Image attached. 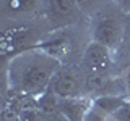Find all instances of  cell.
<instances>
[{"mask_svg":"<svg viewBox=\"0 0 130 121\" xmlns=\"http://www.w3.org/2000/svg\"><path fill=\"white\" fill-rule=\"evenodd\" d=\"M91 105L93 100L88 97L60 99V113L67 121H83Z\"/></svg>","mask_w":130,"mask_h":121,"instance_id":"8992f818","label":"cell"},{"mask_svg":"<svg viewBox=\"0 0 130 121\" xmlns=\"http://www.w3.org/2000/svg\"><path fill=\"white\" fill-rule=\"evenodd\" d=\"M85 73L81 68H73L70 65H62L51 81L49 90L60 99L85 97Z\"/></svg>","mask_w":130,"mask_h":121,"instance_id":"3957f363","label":"cell"},{"mask_svg":"<svg viewBox=\"0 0 130 121\" xmlns=\"http://www.w3.org/2000/svg\"><path fill=\"white\" fill-rule=\"evenodd\" d=\"M89 32H91V40L103 44L111 52H116L124 40L125 24L124 19L116 13L101 10L98 15L93 16Z\"/></svg>","mask_w":130,"mask_h":121,"instance_id":"7a4b0ae2","label":"cell"},{"mask_svg":"<svg viewBox=\"0 0 130 121\" xmlns=\"http://www.w3.org/2000/svg\"><path fill=\"white\" fill-rule=\"evenodd\" d=\"M114 3L119 7V10L125 11V13H130V0H114Z\"/></svg>","mask_w":130,"mask_h":121,"instance_id":"30bf717a","label":"cell"},{"mask_svg":"<svg viewBox=\"0 0 130 121\" xmlns=\"http://www.w3.org/2000/svg\"><path fill=\"white\" fill-rule=\"evenodd\" d=\"M39 5V0H5V11L11 15H28L34 11Z\"/></svg>","mask_w":130,"mask_h":121,"instance_id":"ba28073f","label":"cell"},{"mask_svg":"<svg viewBox=\"0 0 130 121\" xmlns=\"http://www.w3.org/2000/svg\"><path fill=\"white\" fill-rule=\"evenodd\" d=\"M18 121H47L46 113L42 111L36 97H21L18 107Z\"/></svg>","mask_w":130,"mask_h":121,"instance_id":"52a82bcc","label":"cell"},{"mask_svg":"<svg viewBox=\"0 0 130 121\" xmlns=\"http://www.w3.org/2000/svg\"><path fill=\"white\" fill-rule=\"evenodd\" d=\"M112 53L107 47H104L103 44H98L94 40H89L86 47L83 48L81 53V62L80 68L85 73V76L88 74H104L109 73L112 68Z\"/></svg>","mask_w":130,"mask_h":121,"instance_id":"277c9868","label":"cell"},{"mask_svg":"<svg viewBox=\"0 0 130 121\" xmlns=\"http://www.w3.org/2000/svg\"><path fill=\"white\" fill-rule=\"evenodd\" d=\"M62 65L60 60L39 45L21 50L11 56L8 65V87L20 95L38 99L49 90L52 78Z\"/></svg>","mask_w":130,"mask_h":121,"instance_id":"6da1fadb","label":"cell"},{"mask_svg":"<svg viewBox=\"0 0 130 121\" xmlns=\"http://www.w3.org/2000/svg\"><path fill=\"white\" fill-rule=\"evenodd\" d=\"M47 16L54 24H72L78 19L81 10L76 0H46Z\"/></svg>","mask_w":130,"mask_h":121,"instance_id":"5b68a950","label":"cell"},{"mask_svg":"<svg viewBox=\"0 0 130 121\" xmlns=\"http://www.w3.org/2000/svg\"><path fill=\"white\" fill-rule=\"evenodd\" d=\"M101 2H103V0H76L81 13H86V15H91V16L98 15L101 10H103Z\"/></svg>","mask_w":130,"mask_h":121,"instance_id":"9c48e42d","label":"cell"}]
</instances>
